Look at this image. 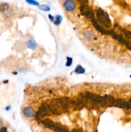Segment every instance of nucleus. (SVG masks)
Listing matches in <instances>:
<instances>
[{
  "label": "nucleus",
  "mask_w": 131,
  "mask_h": 132,
  "mask_svg": "<svg viewBox=\"0 0 131 132\" xmlns=\"http://www.w3.org/2000/svg\"><path fill=\"white\" fill-rule=\"evenodd\" d=\"M41 122L46 126V128L51 129V130H54V131H68V130H66L64 127L60 126V125L55 123L53 121L49 119H46L41 121Z\"/></svg>",
  "instance_id": "f257e3e1"
},
{
  "label": "nucleus",
  "mask_w": 131,
  "mask_h": 132,
  "mask_svg": "<svg viewBox=\"0 0 131 132\" xmlns=\"http://www.w3.org/2000/svg\"><path fill=\"white\" fill-rule=\"evenodd\" d=\"M86 97L87 99H90L92 102L95 103H99V104H105V105H109V100H108L107 96L100 97L98 95H95L90 93H86Z\"/></svg>",
  "instance_id": "f03ea898"
},
{
  "label": "nucleus",
  "mask_w": 131,
  "mask_h": 132,
  "mask_svg": "<svg viewBox=\"0 0 131 132\" xmlns=\"http://www.w3.org/2000/svg\"><path fill=\"white\" fill-rule=\"evenodd\" d=\"M96 13L99 21L101 24H104V26H105V27H109L110 24V21L109 19V18L107 15V14L105 12H104V10H102L100 9H98L96 11Z\"/></svg>",
  "instance_id": "7ed1b4c3"
},
{
  "label": "nucleus",
  "mask_w": 131,
  "mask_h": 132,
  "mask_svg": "<svg viewBox=\"0 0 131 132\" xmlns=\"http://www.w3.org/2000/svg\"><path fill=\"white\" fill-rule=\"evenodd\" d=\"M64 7L68 12L74 10L76 8V3L73 0H66L64 3Z\"/></svg>",
  "instance_id": "20e7f679"
},
{
  "label": "nucleus",
  "mask_w": 131,
  "mask_h": 132,
  "mask_svg": "<svg viewBox=\"0 0 131 132\" xmlns=\"http://www.w3.org/2000/svg\"><path fill=\"white\" fill-rule=\"evenodd\" d=\"M23 115L27 118H32L35 115V111L32 106H28L23 109Z\"/></svg>",
  "instance_id": "39448f33"
},
{
  "label": "nucleus",
  "mask_w": 131,
  "mask_h": 132,
  "mask_svg": "<svg viewBox=\"0 0 131 132\" xmlns=\"http://www.w3.org/2000/svg\"><path fill=\"white\" fill-rule=\"evenodd\" d=\"M10 10V6L8 4L5 3H0V12L3 13L8 12Z\"/></svg>",
  "instance_id": "423d86ee"
},
{
  "label": "nucleus",
  "mask_w": 131,
  "mask_h": 132,
  "mask_svg": "<svg viewBox=\"0 0 131 132\" xmlns=\"http://www.w3.org/2000/svg\"><path fill=\"white\" fill-rule=\"evenodd\" d=\"M27 46L32 50H34L37 46V44L33 39H31L27 43Z\"/></svg>",
  "instance_id": "0eeeda50"
},
{
  "label": "nucleus",
  "mask_w": 131,
  "mask_h": 132,
  "mask_svg": "<svg viewBox=\"0 0 131 132\" xmlns=\"http://www.w3.org/2000/svg\"><path fill=\"white\" fill-rule=\"evenodd\" d=\"M62 21V18L60 15H56L55 17H53V19L52 21L53 22L54 24L55 25H59V24L61 23Z\"/></svg>",
  "instance_id": "6e6552de"
},
{
  "label": "nucleus",
  "mask_w": 131,
  "mask_h": 132,
  "mask_svg": "<svg viewBox=\"0 0 131 132\" xmlns=\"http://www.w3.org/2000/svg\"><path fill=\"white\" fill-rule=\"evenodd\" d=\"M74 72L77 74H81V73H85V69L82 67L81 65L78 64L76 68L74 69Z\"/></svg>",
  "instance_id": "1a4fd4ad"
},
{
  "label": "nucleus",
  "mask_w": 131,
  "mask_h": 132,
  "mask_svg": "<svg viewBox=\"0 0 131 132\" xmlns=\"http://www.w3.org/2000/svg\"><path fill=\"white\" fill-rule=\"evenodd\" d=\"M85 37L87 40H91L93 38V34L91 32L88 31V32H86V34H85Z\"/></svg>",
  "instance_id": "9d476101"
},
{
  "label": "nucleus",
  "mask_w": 131,
  "mask_h": 132,
  "mask_svg": "<svg viewBox=\"0 0 131 132\" xmlns=\"http://www.w3.org/2000/svg\"><path fill=\"white\" fill-rule=\"evenodd\" d=\"M39 9L45 12H48L50 10V8L47 5H41V6H39Z\"/></svg>",
  "instance_id": "9b49d317"
},
{
  "label": "nucleus",
  "mask_w": 131,
  "mask_h": 132,
  "mask_svg": "<svg viewBox=\"0 0 131 132\" xmlns=\"http://www.w3.org/2000/svg\"><path fill=\"white\" fill-rule=\"evenodd\" d=\"M72 63H73V60H72V58L71 57H67V61H66V65L67 66V67H69V66H71L72 64Z\"/></svg>",
  "instance_id": "f8f14e48"
},
{
  "label": "nucleus",
  "mask_w": 131,
  "mask_h": 132,
  "mask_svg": "<svg viewBox=\"0 0 131 132\" xmlns=\"http://www.w3.org/2000/svg\"><path fill=\"white\" fill-rule=\"evenodd\" d=\"M26 2L30 4V5H39V3L37 2V1H35V0H26Z\"/></svg>",
  "instance_id": "ddd939ff"
},
{
  "label": "nucleus",
  "mask_w": 131,
  "mask_h": 132,
  "mask_svg": "<svg viewBox=\"0 0 131 132\" xmlns=\"http://www.w3.org/2000/svg\"><path fill=\"white\" fill-rule=\"evenodd\" d=\"M7 131V129L6 127H1L0 128V131Z\"/></svg>",
  "instance_id": "4468645a"
},
{
  "label": "nucleus",
  "mask_w": 131,
  "mask_h": 132,
  "mask_svg": "<svg viewBox=\"0 0 131 132\" xmlns=\"http://www.w3.org/2000/svg\"><path fill=\"white\" fill-rule=\"evenodd\" d=\"M10 107H7V108H6V110H10Z\"/></svg>",
  "instance_id": "2eb2a0df"
},
{
  "label": "nucleus",
  "mask_w": 131,
  "mask_h": 132,
  "mask_svg": "<svg viewBox=\"0 0 131 132\" xmlns=\"http://www.w3.org/2000/svg\"><path fill=\"white\" fill-rule=\"evenodd\" d=\"M1 125H2V122H1V121H0V126H1Z\"/></svg>",
  "instance_id": "dca6fc26"
},
{
  "label": "nucleus",
  "mask_w": 131,
  "mask_h": 132,
  "mask_svg": "<svg viewBox=\"0 0 131 132\" xmlns=\"http://www.w3.org/2000/svg\"><path fill=\"white\" fill-rule=\"evenodd\" d=\"M129 103H130V104H131V99H130V101H129Z\"/></svg>",
  "instance_id": "f3484780"
}]
</instances>
